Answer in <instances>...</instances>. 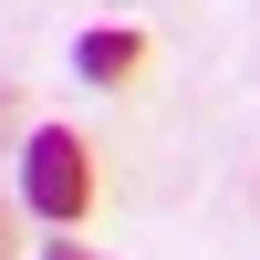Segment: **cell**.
Here are the masks:
<instances>
[{"mask_svg":"<svg viewBox=\"0 0 260 260\" xmlns=\"http://www.w3.org/2000/svg\"><path fill=\"white\" fill-rule=\"evenodd\" d=\"M21 198L52 229H73L83 208H94V156H83L73 125H31V146H21Z\"/></svg>","mask_w":260,"mask_h":260,"instance_id":"obj_1","label":"cell"},{"mask_svg":"<svg viewBox=\"0 0 260 260\" xmlns=\"http://www.w3.org/2000/svg\"><path fill=\"white\" fill-rule=\"evenodd\" d=\"M136 62H146V31H125V21H115V31H83L73 73H83V83H125Z\"/></svg>","mask_w":260,"mask_h":260,"instance_id":"obj_2","label":"cell"},{"mask_svg":"<svg viewBox=\"0 0 260 260\" xmlns=\"http://www.w3.org/2000/svg\"><path fill=\"white\" fill-rule=\"evenodd\" d=\"M11 125H21V83H0V146H11Z\"/></svg>","mask_w":260,"mask_h":260,"instance_id":"obj_3","label":"cell"},{"mask_svg":"<svg viewBox=\"0 0 260 260\" xmlns=\"http://www.w3.org/2000/svg\"><path fill=\"white\" fill-rule=\"evenodd\" d=\"M0 260H21V240H11V208H0Z\"/></svg>","mask_w":260,"mask_h":260,"instance_id":"obj_4","label":"cell"},{"mask_svg":"<svg viewBox=\"0 0 260 260\" xmlns=\"http://www.w3.org/2000/svg\"><path fill=\"white\" fill-rule=\"evenodd\" d=\"M42 260H94V250H73V240H52V250H42Z\"/></svg>","mask_w":260,"mask_h":260,"instance_id":"obj_5","label":"cell"}]
</instances>
